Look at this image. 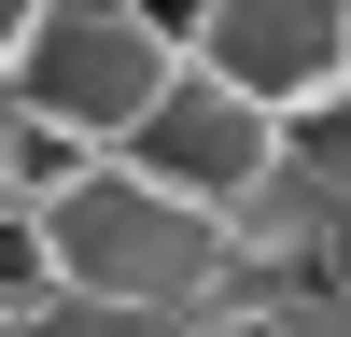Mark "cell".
Returning a JSON list of instances; mask_svg holds the SVG:
<instances>
[{"label":"cell","mask_w":351,"mask_h":337,"mask_svg":"<svg viewBox=\"0 0 351 337\" xmlns=\"http://www.w3.org/2000/svg\"><path fill=\"white\" fill-rule=\"evenodd\" d=\"M43 239H56V295H141V309H197L225 281V211L169 197L155 168L99 155L84 183L43 197Z\"/></svg>","instance_id":"cell-1"},{"label":"cell","mask_w":351,"mask_h":337,"mask_svg":"<svg viewBox=\"0 0 351 337\" xmlns=\"http://www.w3.org/2000/svg\"><path fill=\"white\" fill-rule=\"evenodd\" d=\"M169 71H183V28H169L155 0H43L14 99L56 112V127H84V140H127Z\"/></svg>","instance_id":"cell-2"},{"label":"cell","mask_w":351,"mask_h":337,"mask_svg":"<svg viewBox=\"0 0 351 337\" xmlns=\"http://www.w3.org/2000/svg\"><path fill=\"white\" fill-rule=\"evenodd\" d=\"M112 155L155 168V183H169V197H197V211H239V197L267 183L295 140H281V112H267V99H239L225 71H197V56H183V71L155 84V112H141Z\"/></svg>","instance_id":"cell-3"},{"label":"cell","mask_w":351,"mask_h":337,"mask_svg":"<svg viewBox=\"0 0 351 337\" xmlns=\"http://www.w3.org/2000/svg\"><path fill=\"white\" fill-rule=\"evenodd\" d=\"M183 56L225 71L239 99H267L281 127H295L324 84H351V0H211Z\"/></svg>","instance_id":"cell-4"},{"label":"cell","mask_w":351,"mask_h":337,"mask_svg":"<svg viewBox=\"0 0 351 337\" xmlns=\"http://www.w3.org/2000/svg\"><path fill=\"white\" fill-rule=\"evenodd\" d=\"M99 155H112V140H84V127H56V112H28V99H0V168H14V197H28V211H43L56 183H84Z\"/></svg>","instance_id":"cell-5"},{"label":"cell","mask_w":351,"mask_h":337,"mask_svg":"<svg viewBox=\"0 0 351 337\" xmlns=\"http://www.w3.org/2000/svg\"><path fill=\"white\" fill-rule=\"evenodd\" d=\"M211 337H351V295L337 281H267V295H239Z\"/></svg>","instance_id":"cell-6"},{"label":"cell","mask_w":351,"mask_h":337,"mask_svg":"<svg viewBox=\"0 0 351 337\" xmlns=\"http://www.w3.org/2000/svg\"><path fill=\"white\" fill-rule=\"evenodd\" d=\"M28 337H197V309H141V295H43Z\"/></svg>","instance_id":"cell-7"},{"label":"cell","mask_w":351,"mask_h":337,"mask_svg":"<svg viewBox=\"0 0 351 337\" xmlns=\"http://www.w3.org/2000/svg\"><path fill=\"white\" fill-rule=\"evenodd\" d=\"M43 295H56V239H43V211H0V323H28Z\"/></svg>","instance_id":"cell-8"},{"label":"cell","mask_w":351,"mask_h":337,"mask_svg":"<svg viewBox=\"0 0 351 337\" xmlns=\"http://www.w3.org/2000/svg\"><path fill=\"white\" fill-rule=\"evenodd\" d=\"M281 140H295V168H309L324 197H351V84H324V99H309Z\"/></svg>","instance_id":"cell-9"},{"label":"cell","mask_w":351,"mask_h":337,"mask_svg":"<svg viewBox=\"0 0 351 337\" xmlns=\"http://www.w3.org/2000/svg\"><path fill=\"white\" fill-rule=\"evenodd\" d=\"M28 28H43V0H0V84L28 71Z\"/></svg>","instance_id":"cell-10"},{"label":"cell","mask_w":351,"mask_h":337,"mask_svg":"<svg viewBox=\"0 0 351 337\" xmlns=\"http://www.w3.org/2000/svg\"><path fill=\"white\" fill-rule=\"evenodd\" d=\"M155 14H169V28H183V42H197V14H211V0H155Z\"/></svg>","instance_id":"cell-11"}]
</instances>
